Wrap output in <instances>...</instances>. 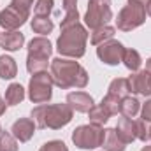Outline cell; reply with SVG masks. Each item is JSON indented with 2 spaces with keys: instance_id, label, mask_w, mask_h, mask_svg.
<instances>
[{
  "instance_id": "35",
  "label": "cell",
  "mask_w": 151,
  "mask_h": 151,
  "mask_svg": "<svg viewBox=\"0 0 151 151\" xmlns=\"http://www.w3.org/2000/svg\"><path fill=\"white\" fill-rule=\"evenodd\" d=\"M134 2H137V4H141V5H144V7L150 4V0H134Z\"/></svg>"
},
{
  "instance_id": "20",
  "label": "cell",
  "mask_w": 151,
  "mask_h": 151,
  "mask_svg": "<svg viewBox=\"0 0 151 151\" xmlns=\"http://www.w3.org/2000/svg\"><path fill=\"white\" fill-rule=\"evenodd\" d=\"M18 74V65L16 60L9 55L0 56V77L2 79H14Z\"/></svg>"
},
{
  "instance_id": "4",
  "label": "cell",
  "mask_w": 151,
  "mask_h": 151,
  "mask_svg": "<svg viewBox=\"0 0 151 151\" xmlns=\"http://www.w3.org/2000/svg\"><path fill=\"white\" fill-rule=\"evenodd\" d=\"M53 53V46L49 39L35 37L28 42V55H27V70L30 74H37L47 70L49 65V56Z\"/></svg>"
},
{
  "instance_id": "38",
  "label": "cell",
  "mask_w": 151,
  "mask_h": 151,
  "mask_svg": "<svg viewBox=\"0 0 151 151\" xmlns=\"http://www.w3.org/2000/svg\"><path fill=\"white\" fill-rule=\"evenodd\" d=\"M0 132H2V125H0Z\"/></svg>"
},
{
  "instance_id": "17",
  "label": "cell",
  "mask_w": 151,
  "mask_h": 151,
  "mask_svg": "<svg viewBox=\"0 0 151 151\" xmlns=\"http://www.w3.org/2000/svg\"><path fill=\"white\" fill-rule=\"evenodd\" d=\"M23 99H25V88L19 83H12V84L7 86L5 97H4V100H5L7 106H11V107L12 106H18V104L23 102Z\"/></svg>"
},
{
  "instance_id": "22",
  "label": "cell",
  "mask_w": 151,
  "mask_h": 151,
  "mask_svg": "<svg viewBox=\"0 0 151 151\" xmlns=\"http://www.w3.org/2000/svg\"><path fill=\"white\" fill-rule=\"evenodd\" d=\"M88 118H90V123H91V125L104 127V125L109 121L111 114H109V111H107L102 104H99V106H93V107L88 111Z\"/></svg>"
},
{
  "instance_id": "8",
  "label": "cell",
  "mask_w": 151,
  "mask_h": 151,
  "mask_svg": "<svg viewBox=\"0 0 151 151\" xmlns=\"http://www.w3.org/2000/svg\"><path fill=\"white\" fill-rule=\"evenodd\" d=\"M106 130L99 125H81L72 132V142L79 150H95L102 146Z\"/></svg>"
},
{
  "instance_id": "16",
  "label": "cell",
  "mask_w": 151,
  "mask_h": 151,
  "mask_svg": "<svg viewBox=\"0 0 151 151\" xmlns=\"http://www.w3.org/2000/svg\"><path fill=\"white\" fill-rule=\"evenodd\" d=\"M100 148H104V151H125L127 144L121 141V137L118 135L116 128H106L104 141H102Z\"/></svg>"
},
{
  "instance_id": "27",
  "label": "cell",
  "mask_w": 151,
  "mask_h": 151,
  "mask_svg": "<svg viewBox=\"0 0 151 151\" xmlns=\"http://www.w3.org/2000/svg\"><path fill=\"white\" fill-rule=\"evenodd\" d=\"M0 151H18V139L11 132H0Z\"/></svg>"
},
{
  "instance_id": "1",
  "label": "cell",
  "mask_w": 151,
  "mask_h": 151,
  "mask_svg": "<svg viewBox=\"0 0 151 151\" xmlns=\"http://www.w3.org/2000/svg\"><path fill=\"white\" fill-rule=\"evenodd\" d=\"M49 74L53 77V83L62 90L86 88V84H88V72L76 60L62 58V56L51 60Z\"/></svg>"
},
{
  "instance_id": "3",
  "label": "cell",
  "mask_w": 151,
  "mask_h": 151,
  "mask_svg": "<svg viewBox=\"0 0 151 151\" xmlns=\"http://www.w3.org/2000/svg\"><path fill=\"white\" fill-rule=\"evenodd\" d=\"M86 40H88V32L81 23L65 27L62 28V34L56 40V51L62 56L72 60L83 58L86 53Z\"/></svg>"
},
{
  "instance_id": "9",
  "label": "cell",
  "mask_w": 151,
  "mask_h": 151,
  "mask_svg": "<svg viewBox=\"0 0 151 151\" xmlns=\"http://www.w3.org/2000/svg\"><path fill=\"white\" fill-rule=\"evenodd\" d=\"M123 53H125V46L119 40H114V39L106 40L100 46H97V56H99V60L102 63H106V65H111V67L121 63Z\"/></svg>"
},
{
  "instance_id": "30",
  "label": "cell",
  "mask_w": 151,
  "mask_h": 151,
  "mask_svg": "<svg viewBox=\"0 0 151 151\" xmlns=\"http://www.w3.org/2000/svg\"><path fill=\"white\" fill-rule=\"evenodd\" d=\"M39 151H69V148L63 141H49V142L42 144Z\"/></svg>"
},
{
  "instance_id": "32",
  "label": "cell",
  "mask_w": 151,
  "mask_h": 151,
  "mask_svg": "<svg viewBox=\"0 0 151 151\" xmlns=\"http://www.w3.org/2000/svg\"><path fill=\"white\" fill-rule=\"evenodd\" d=\"M141 116H142V119L151 121V99H148V100L141 106Z\"/></svg>"
},
{
  "instance_id": "15",
  "label": "cell",
  "mask_w": 151,
  "mask_h": 151,
  "mask_svg": "<svg viewBox=\"0 0 151 151\" xmlns=\"http://www.w3.org/2000/svg\"><path fill=\"white\" fill-rule=\"evenodd\" d=\"M116 132H118V135L121 137V141L125 144L134 142L135 141V121L132 118H127V116L119 118L118 125H116Z\"/></svg>"
},
{
  "instance_id": "6",
  "label": "cell",
  "mask_w": 151,
  "mask_h": 151,
  "mask_svg": "<svg viewBox=\"0 0 151 151\" xmlns=\"http://www.w3.org/2000/svg\"><path fill=\"white\" fill-rule=\"evenodd\" d=\"M53 77L47 70L32 74L28 83V99L32 104H46L53 97Z\"/></svg>"
},
{
  "instance_id": "23",
  "label": "cell",
  "mask_w": 151,
  "mask_h": 151,
  "mask_svg": "<svg viewBox=\"0 0 151 151\" xmlns=\"http://www.w3.org/2000/svg\"><path fill=\"white\" fill-rule=\"evenodd\" d=\"M30 27H32V30H34L35 34H40L42 37H44V35H49V34L53 32V28H55L53 21H51L47 16H34Z\"/></svg>"
},
{
  "instance_id": "24",
  "label": "cell",
  "mask_w": 151,
  "mask_h": 151,
  "mask_svg": "<svg viewBox=\"0 0 151 151\" xmlns=\"http://www.w3.org/2000/svg\"><path fill=\"white\" fill-rule=\"evenodd\" d=\"M123 65L130 70V72H137L139 69H141V65H142V58H141V55H139V51H135V49H127L125 47V53H123Z\"/></svg>"
},
{
  "instance_id": "25",
  "label": "cell",
  "mask_w": 151,
  "mask_h": 151,
  "mask_svg": "<svg viewBox=\"0 0 151 151\" xmlns=\"http://www.w3.org/2000/svg\"><path fill=\"white\" fill-rule=\"evenodd\" d=\"M107 93H111V95L118 97V99L128 97V93H130L128 79H125V77H116V79H113L111 84H109V91H107Z\"/></svg>"
},
{
  "instance_id": "2",
  "label": "cell",
  "mask_w": 151,
  "mask_h": 151,
  "mask_svg": "<svg viewBox=\"0 0 151 151\" xmlns=\"http://www.w3.org/2000/svg\"><path fill=\"white\" fill-rule=\"evenodd\" d=\"M74 111L72 107L65 104H39L37 107L32 109V118L37 125V128H51V130H60L67 127L72 121Z\"/></svg>"
},
{
  "instance_id": "18",
  "label": "cell",
  "mask_w": 151,
  "mask_h": 151,
  "mask_svg": "<svg viewBox=\"0 0 151 151\" xmlns=\"http://www.w3.org/2000/svg\"><path fill=\"white\" fill-rule=\"evenodd\" d=\"M63 11H65V18L62 19V28L70 27L79 23V12H77V0H63Z\"/></svg>"
},
{
  "instance_id": "10",
  "label": "cell",
  "mask_w": 151,
  "mask_h": 151,
  "mask_svg": "<svg viewBox=\"0 0 151 151\" xmlns=\"http://www.w3.org/2000/svg\"><path fill=\"white\" fill-rule=\"evenodd\" d=\"M28 18H30L28 11L18 9L14 5H7L4 11H0V27L4 30H18L27 23Z\"/></svg>"
},
{
  "instance_id": "36",
  "label": "cell",
  "mask_w": 151,
  "mask_h": 151,
  "mask_svg": "<svg viewBox=\"0 0 151 151\" xmlns=\"http://www.w3.org/2000/svg\"><path fill=\"white\" fill-rule=\"evenodd\" d=\"M146 14H148V16L151 18V0H150V4L146 5Z\"/></svg>"
},
{
  "instance_id": "5",
  "label": "cell",
  "mask_w": 151,
  "mask_h": 151,
  "mask_svg": "<svg viewBox=\"0 0 151 151\" xmlns=\"http://www.w3.org/2000/svg\"><path fill=\"white\" fill-rule=\"evenodd\" d=\"M144 21H146V7L134 0H128L127 5L116 16V28L121 32H132L139 28Z\"/></svg>"
},
{
  "instance_id": "33",
  "label": "cell",
  "mask_w": 151,
  "mask_h": 151,
  "mask_svg": "<svg viewBox=\"0 0 151 151\" xmlns=\"http://www.w3.org/2000/svg\"><path fill=\"white\" fill-rule=\"evenodd\" d=\"M5 109H7V104H5V100L0 97V116H4V114H5Z\"/></svg>"
},
{
  "instance_id": "39",
  "label": "cell",
  "mask_w": 151,
  "mask_h": 151,
  "mask_svg": "<svg viewBox=\"0 0 151 151\" xmlns=\"http://www.w3.org/2000/svg\"><path fill=\"white\" fill-rule=\"evenodd\" d=\"M150 141H151V137H150Z\"/></svg>"
},
{
  "instance_id": "37",
  "label": "cell",
  "mask_w": 151,
  "mask_h": 151,
  "mask_svg": "<svg viewBox=\"0 0 151 151\" xmlns=\"http://www.w3.org/2000/svg\"><path fill=\"white\" fill-rule=\"evenodd\" d=\"M141 151H151V146H144V148H142Z\"/></svg>"
},
{
  "instance_id": "31",
  "label": "cell",
  "mask_w": 151,
  "mask_h": 151,
  "mask_svg": "<svg viewBox=\"0 0 151 151\" xmlns=\"http://www.w3.org/2000/svg\"><path fill=\"white\" fill-rule=\"evenodd\" d=\"M11 5L30 12V9H32V5H34V0H11Z\"/></svg>"
},
{
  "instance_id": "13",
  "label": "cell",
  "mask_w": 151,
  "mask_h": 151,
  "mask_svg": "<svg viewBox=\"0 0 151 151\" xmlns=\"http://www.w3.org/2000/svg\"><path fill=\"white\" fill-rule=\"evenodd\" d=\"M67 104L72 107L76 113H88L95 104H93V97L86 91H72L67 95Z\"/></svg>"
},
{
  "instance_id": "14",
  "label": "cell",
  "mask_w": 151,
  "mask_h": 151,
  "mask_svg": "<svg viewBox=\"0 0 151 151\" xmlns=\"http://www.w3.org/2000/svg\"><path fill=\"white\" fill-rule=\"evenodd\" d=\"M25 44V35L19 30H5L0 34V47L4 51H18Z\"/></svg>"
},
{
  "instance_id": "21",
  "label": "cell",
  "mask_w": 151,
  "mask_h": 151,
  "mask_svg": "<svg viewBox=\"0 0 151 151\" xmlns=\"http://www.w3.org/2000/svg\"><path fill=\"white\" fill-rule=\"evenodd\" d=\"M114 34H116V28H114V27L104 25V27H100V28H95V30H91L90 42H91L93 46H100L102 42H106V40H111V39L114 37Z\"/></svg>"
},
{
  "instance_id": "28",
  "label": "cell",
  "mask_w": 151,
  "mask_h": 151,
  "mask_svg": "<svg viewBox=\"0 0 151 151\" xmlns=\"http://www.w3.org/2000/svg\"><path fill=\"white\" fill-rule=\"evenodd\" d=\"M53 5H55V0H35L34 16H47L49 18V14L53 11Z\"/></svg>"
},
{
  "instance_id": "34",
  "label": "cell",
  "mask_w": 151,
  "mask_h": 151,
  "mask_svg": "<svg viewBox=\"0 0 151 151\" xmlns=\"http://www.w3.org/2000/svg\"><path fill=\"white\" fill-rule=\"evenodd\" d=\"M146 70L150 72V76H151V58H148L146 60Z\"/></svg>"
},
{
  "instance_id": "29",
  "label": "cell",
  "mask_w": 151,
  "mask_h": 151,
  "mask_svg": "<svg viewBox=\"0 0 151 151\" xmlns=\"http://www.w3.org/2000/svg\"><path fill=\"white\" fill-rule=\"evenodd\" d=\"M119 102H121V99H118V97H114V95H111V93H107V95L102 99L100 104L109 111L111 116H114V114L119 113Z\"/></svg>"
},
{
  "instance_id": "26",
  "label": "cell",
  "mask_w": 151,
  "mask_h": 151,
  "mask_svg": "<svg viewBox=\"0 0 151 151\" xmlns=\"http://www.w3.org/2000/svg\"><path fill=\"white\" fill-rule=\"evenodd\" d=\"M151 121H146V119H137L135 121V139H139V141H142V142H146V141H150L151 137Z\"/></svg>"
},
{
  "instance_id": "12",
  "label": "cell",
  "mask_w": 151,
  "mask_h": 151,
  "mask_svg": "<svg viewBox=\"0 0 151 151\" xmlns=\"http://www.w3.org/2000/svg\"><path fill=\"white\" fill-rule=\"evenodd\" d=\"M35 128H37V125H35V121H34L32 118H19V119H16V121L12 123L11 134H12L19 142H28V141L34 137Z\"/></svg>"
},
{
  "instance_id": "11",
  "label": "cell",
  "mask_w": 151,
  "mask_h": 151,
  "mask_svg": "<svg viewBox=\"0 0 151 151\" xmlns=\"http://www.w3.org/2000/svg\"><path fill=\"white\" fill-rule=\"evenodd\" d=\"M128 84H130L132 93H137V95H142V97L151 95V76L146 69L132 72V76L128 77Z\"/></svg>"
},
{
  "instance_id": "7",
  "label": "cell",
  "mask_w": 151,
  "mask_h": 151,
  "mask_svg": "<svg viewBox=\"0 0 151 151\" xmlns=\"http://www.w3.org/2000/svg\"><path fill=\"white\" fill-rule=\"evenodd\" d=\"M83 19L90 30L107 25L113 19L111 0H88V9H86V14Z\"/></svg>"
},
{
  "instance_id": "19",
  "label": "cell",
  "mask_w": 151,
  "mask_h": 151,
  "mask_svg": "<svg viewBox=\"0 0 151 151\" xmlns=\"http://www.w3.org/2000/svg\"><path fill=\"white\" fill-rule=\"evenodd\" d=\"M141 113V102L135 97H125L119 102V114L127 116V118H135L137 114Z\"/></svg>"
}]
</instances>
